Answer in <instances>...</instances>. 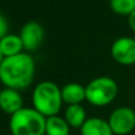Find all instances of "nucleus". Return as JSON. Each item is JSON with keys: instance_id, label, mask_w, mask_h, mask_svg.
<instances>
[{"instance_id": "f257e3e1", "label": "nucleus", "mask_w": 135, "mask_h": 135, "mask_svg": "<svg viewBox=\"0 0 135 135\" xmlns=\"http://www.w3.org/2000/svg\"><path fill=\"white\" fill-rule=\"evenodd\" d=\"M35 61L28 53L4 57L0 65V83L13 90L28 89L35 78Z\"/></svg>"}, {"instance_id": "f03ea898", "label": "nucleus", "mask_w": 135, "mask_h": 135, "mask_svg": "<svg viewBox=\"0 0 135 135\" xmlns=\"http://www.w3.org/2000/svg\"><path fill=\"white\" fill-rule=\"evenodd\" d=\"M64 104L61 89L53 81H41L32 91V108L44 117L59 115Z\"/></svg>"}, {"instance_id": "7ed1b4c3", "label": "nucleus", "mask_w": 135, "mask_h": 135, "mask_svg": "<svg viewBox=\"0 0 135 135\" xmlns=\"http://www.w3.org/2000/svg\"><path fill=\"white\" fill-rule=\"evenodd\" d=\"M46 121L42 114L33 108H22L10 117L12 135H46Z\"/></svg>"}, {"instance_id": "20e7f679", "label": "nucleus", "mask_w": 135, "mask_h": 135, "mask_svg": "<svg viewBox=\"0 0 135 135\" xmlns=\"http://www.w3.org/2000/svg\"><path fill=\"white\" fill-rule=\"evenodd\" d=\"M86 100L93 107L102 108L112 103L117 96V83L110 76H97L85 86Z\"/></svg>"}, {"instance_id": "39448f33", "label": "nucleus", "mask_w": 135, "mask_h": 135, "mask_svg": "<svg viewBox=\"0 0 135 135\" xmlns=\"http://www.w3.org/2000/svg\"><path fill=\"white\" fill-rule=\"evenodd\" d=\"M108 122L114 135H128L135 128V111L132 108L120 107L111 112Z\"/></svg>"}, {"instance_id": "423d86ee", "label": "nucleus", "mask_w": 135, "mask_h": 135, "mask_svg": "<svg viewBox=\"0 0 135 135\" xmlns=\"http://www.w3.org/2000/svg\"><path fill=\"white\" fill-rule=\"evenodd\" d=\"M112 59L122 66H132L135 64V40L132 37H118L110 48Z\"/></svg>"}, {"instance_id": "0eeeda50", "label": "nucleus", "mask_w": 135, "mask_h": 135, "mask_svg": "<svg viewBox=\"0 0 135 135\" xmlns=\"http://www.w3.org/2000/svg\"><path fill=\"white\" fill-rule=\"evenodd\" d=\"M24 46V50L33 51L40 48L44 40V29L38 22H28L24 24L19 33Z\"/></svg>"}, {"instance_id": "6e6552de", "label": "nucleus", "mask_w": 135, "mask_h": 135, "mask_svg": "<svg viewBox=\"0 0 135 135\" xmlns=\"http://www.w3.org/2000/svg\"><path fill=\"white\" fill-rule=\"evenodd\" d=\"M23 97L18 90L5 87L0 91V109L8 115H13L23 107Z\"/></svg>"}, {"instance_id": "1a4fd4ad", "label": "nucleus", "mask_w": 135, "mask_h": 135, "mask_svg": "<svg viewBox=\"0 0 135 135\" xmlns=\"http://www.w3.org/2000/svg\"><path fill=\"white\" fill-rule=\"evenodd\" d=\"M62 100L67 105L81 104L86 100V90L85 86L78 83H69L61 89Z\"/></svg>"}, {"instance_id": "9d476101", "label": "nucleus", "mask_w": 135, "mask_h": 135, "mask_svg": "<svg viewBox=\"0 0 135 135\" xmlns=\"http://www.w3.org/2000/svg\"><path fill=\"white\" fill-rule=\"evenodd\" d=\"M81 135H114L108 121L99 117H90L80 128Z\"/></svg>"}, {"instance_id": "9b49d317", "label": "nucleus", "mask_w": 135, "mask_h": 135, "mask_svg": "<svg viewBox=\"0 0 135 135\" xmlns=\"http://www.w3.org/2000/svg\"><path fill=\"white\" fill-rule=\"evenodd\" d=\"M24 46L19 35L8 33L0 40V51L4 57H10L23 53Z\"/></svg>"}, {"instance_id": "f8f14e48", "label": "nucleus", "mask_w": 135, "mask_h": 135, "mask_svg": "<svg viewBox=\"0 0 135 135\" xmlns=\"http://www.w3.org/2000/svg\"><path fill=\"white\" fill-rule=\"evenodd\" d=\"M64 117L71 128H79V129L87 120L86 110L81 104L68 105L65 110Z\"/></svg>"}, {"instance_id": "ddd939ff", "label": "nucleus", "mask_w": 135, "mask_h": 135, "mask_svg": "<svg viewBox=\"0 0 135 135\" xmlns=\"http://www.w3.org/2000/svg\"><path fill=\"white\" fill-rule=\"evenodd\" d=\"M69 124L59 115L48 117L46 121V135H69Z\"/></svg>"}, {"instance_id": "4468645a", "label": "nucleus", "mask_w": 135, "mask_h": 135, "mask_svg": "<svg viewBox=\"0 0 135 135\" xmlns=\"http://www.w3.org/2000/svg\"><path fill=\"white\" fill-rule=\"evenodd\" d=\"M110 8L118 16H129L135 10V0H110Z\"/></svg>"}, {"instance_id": "2eb2a0df", "label": "nucleus", "mask_w": 135, "mask_h": 135, "mask_svg": "<svg viewBox=\"0 0 135 135\" xmlns=\"http://www.w3.org/2000/svg\"><path fill=\"white\" fill-rule=\"evenodd\" d=\"M8 35V22L4 15L0 13V40Z\"/></svg>"}, {"instance_id": "dca6fc26", "label": "nucleus", "mask_w": 135, "mask_h": 135, "mask_svg": "<svg viewBox=\"0 0 135 135\" xmlns=\"http://www.w3.org/2000/svg\"><path fill=\"white\" fill-rule=\"evenodd\" d=\"M128 25H129L130 30L135 32V10L128 16Z\"/></svg>"}, {"instance_id": "f3484780", "label": "nucleus", "mask_w": 135, "mask_h": 135, "mask_svg": "<svg viewBox=\"0 0 135 135\" xmlns=\"http://www.w3.org/2000/svg\"><path fill=\"white\" fill-rule=\"evenodd\" d=\"M3 60H4V56H3V54H1V51H0V65H1Z\"/></svg>"}]
</instances>
